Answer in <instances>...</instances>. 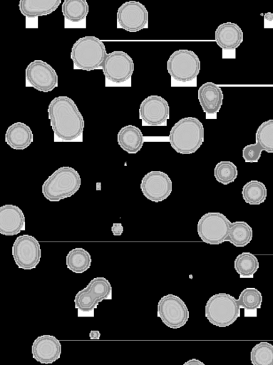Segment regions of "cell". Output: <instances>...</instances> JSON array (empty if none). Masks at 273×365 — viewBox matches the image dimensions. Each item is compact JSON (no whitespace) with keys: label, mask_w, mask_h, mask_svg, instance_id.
I'll use <instances>...</instances> for the list:
<instances>
[{"label":"cell","mask_w":273,"mask_h":365,"mask_svg":"<svg viewBox=\"0 0 273 365\" xmlns=\"http://www.w3.org/2000/svg\"><path fill=\"white\" fill-rule=\"evenodd\" d=\"M205 315L212 325L227 327L240 317V307L233 296L218 293L210 297L206 302Z\"/></svg>","instance_id":"8992f818"},{"label":"cell","mask_w":273,"mask_h":365,"mask_svg":"<svg viewBox=\"0 0 273 365\" xmlns=\"http://www.w3.org/2000/svg\"><path fill=\"white\" fill-rule=\"evenodd\" d=\"M48 118L55 135L63 141L80 137L84 120L75 102L68 96H58L49 103Z\"/></svg>","instance_id":"6da1fadb"},{"label":"cell","mask_w":273,"mask_h":365,"mask_svg":"<svg viewBox=\"0 0 273 365\" xmlns=\"http://www.w3.org/2000/svg\"><path fill=\"white\" fill-rule=\"evenodd\" d=\"M243 37V31L240 26L232 22L221 24L215 32L216 43L225 50L237 48L242 43Z\"/></svg>","instance_id":"d6986e66"},{"label":"cell","mask_w":273,"mask_h":365,"mask_svg":"<svg viewBox=\"0 0 273 365\" xmlns=\"http://www.w3.org/2000/svg\"><path fill=\"white\" fill-rule=\"evenodd\" d=\"M25 216L18 206L11 204L0 207V233L13 236L26 229Z\"/></svg>","instance_id":"e0dca14e"},{"label":"cell","mask_w":273,"mask_h":365,"mask_svg":"<svg viewBox=\"0 0 273 365\" xmlns=\"http://www.w3.org/2000/svg\"><path fill=\"white\" fill-rule=\"evenodd\" d=\"M237 168L232 161L222 160L216 164L214 176L216 180L227 185L235 180L237 177Z\"/></svg>","instance_id":"f546056e"},{"label":"cell","mask_w":273,"mask_h":365,"mask_svg":"<svg viewBox=\"0 0 273 365\" xmlns=\"http://www.w3.org/2000/svg\"><path fill=\"white\" fill-rule=\"evenodd\" d=\"M107 55L103 42L93 36L79 38L73 45L71 58L76 68L93 71L101 65Z\"/></svg>","instance_id":"277c9868"},{"label":"cell","mask_w":273,"mask_h":365,"mask_svg":"<svg viewBox=\"0 0 273 365\" xmlns=\"http://www.w3.org/2000/svg\"><path fill=\"white\" fill-rule=\"evenodd\" d=\"M61 3V0H21L19 7L24 16L36 18L51 14Z\"/></svg>","instance_id":"7402d4cb"},{"label":"cell","mask_w":273,"mask_h":365,"mask_svg":"<svg viewBox=\"0 0 273 365\" xmlns=\"http://www.w3.org/2000/svg\"><path fill=\"white\" fill-rule=\"evenodd\" d=\"M240 309H244L245 317H257V310L261 308L262 293L254 287L244 289L237 299Z\"/></svg>","instance_id":"603a6c76"},{"label":"cell","mask_w":273,"mask_h":365,"mask_svg":"<svg viewBox=\"0 0 273 365\" xmlns=\"http://www.w3.org/2000/svg\"><path fill=\"white\" fill-rule=\"evenodd\" d=\"M182 365H205L202 361L197 359H192L185 361Z\"/></svg>","instance_id":"e575fe53"},{"label":"cell","mask_w":273,"mask_h":365,"mask_svg":"<svg viewBox=\"0 0 273 365\" xmlns=\"http://www.w3.org/2000/svg\"><path fill=\"white\" fill-rule=\"evenodd\" d=\"M200 104L207 114L217 113L223 101L222 88L213 82H206L200 86L197 91Z\"/></svg>","instance_id":"ac0fdd59"},{"label":"cell","mask_w":273,"mask_h":365,"mask_svg":"<svg viewBox=\"0 0 273 365\" xmlns=\"http://www.w3.org/2000/svg\"><path fill=\"white\" fill-rule=\"evenodd\" d=\"M263 151L257 143L244 146L242 149V158L246 163H257Z\"/></svg>","instance_id":"1f68e13d"},{"label":"cell","mask_w":273,"mask_h":365,"mask_svg":"<svg viewBox=\"0 0 273 365\" xmlns=\"http://www.w3.org/2000/svg\"><path fill=\"white\" fill-rule=\"evenodd\" d=\"M250 361L252 365H273V344L262 341L254 346Z\"/></svg>","instance_id":"f1b7e54d"},{"label":"cell","mask_w":273,"mask_h":365,"mask_svg":"<svg viewBox=\"0 0 273 365\" xmlns=\"http://www.w3.org/2000/svg\"><path fill=\"white\" fill-rule=\"evenodd\" d=\"M89 11L86 0H65L62 3L61 11L68 21L78 23L83 20Z\"/></svg>","instance_id":"484cf974"},{"label":"cell","mask_w":273,"mask_h":365,"mask_svg":"<svg viewBox=\"0 0 273 365\" xmlns=\"http://www.w3.org/2000/svg\"><path fill=\"white\" fill-rule=\"evenodd\" d=\"M255 140L263 150L273 153V119L260 124L255 133Z\"/></svg>","instance_id":"4dcf8cb0"},{"label":"cell","mask_w":273,"mask_h":365,"mask_svg":"<svg viewBox=\"0 0 273 365\" xmlns=\"http://www.w3.org/2000/svg\"><path fill=\"white\" fill-rule=\"evenodd\" d=\"M61 341L54 336L44 334L38 336L31 346L32 357L42 364H51L61 354Z\"/></svg>","instance_id":"2e32d148"},{"label":"cell","mask_w":273,"mask_h":365,"mask_svg":"<svg viewBox=\"0 0 273 365\" xmlns=\"http://www.w3.org/2000/svg\"><path fill=\"white\" fill-rule=\"evenodd\" d=\"M26 79L29 84L41 92H49L58 86V75L46 61L36 59L26 67Z\"/></svg>","instance_id":"4fadbf2b"},{"label":"cell","mask_w":273,"mask_h":365,"mask_svg":"<svg viewBox=\"0 0 273 365\" xmlns=\"http://www.w3.org/2000/svg\"><path fill=\"white\" fill-rule=\"evenodd\" d=\"M90 253L82 247H76L68 252L66 257L67 268L77 274L87 271L91 265Z\"/></svg>","instance_id":"cb8c5ba5"},{"label":"cell","mask_w":273,"mask_h":365,"mask_svg":"<svg viewBox=\"0 0 273 365\" xmlns=\"http://www.w3.org/2000/svg\"><path fill=\"white\" fill-rule=\"evenodd\" d=\"M117 22L119 27L127 31H139L148 25V11L139 1H126L118 9Z\"/></svg>","instance_id":"7c38bea8"},{"label":"cell","mask_w":273,"mask_h":365,"mask_svg":"<svg viewBox=\"0 0 273 365\" xmlns=\"http://www.w3.org/2000/svg\"><path fill=\"white\" fill-rule=\"evenodd\" d=\"M101 67L108 80L120 83L127 81L132 76L134 63L125 51H114L107 53Z\"/></svg>","instance_id":"8fae6325"},{"label":"cell","mask_w":273,"mask_h":365,"mask_svg":"<svg viewBox=\"0 0 273 365\" xmlns=\"http://www.w3.org/2000/svg\"><path fill=\"white\" fill-rule=\"evenodd\" d=\"M11 252L18 267L26 270L36 268L41 257L39 242L29 235L17 237L13 243Z\"/></svg>","instance_id":"30bf717a"},{"label":"cell","mask_w":273,"mask_h":365,"mask_svg":"<svg viewBox=\"0 0 273 365\" xmlns=\"http://www.w3.org/2000/svg\"><path fill=\"white\" fill-rule=\"evenodd\" d=\"M234 267L240 278H252L259 268V261L252 253L244 252L235 258Z\"/></svg>","instance_id":"83f0119b"},{"label":"cell","mask_w":273,"mask_h":365,"mask_svg":"<svg viewBox=\"0 0 273 365\" xmlns=\"http://www.w3.org/2000/svg\"><path fill=\"white\" fill-rule=\"evenodd\" d=\"M242 195L244 202L249 205H260L263 203L267 195L265 185L259 180H252L242 187Z\"/></svg>","instance_id":"4316f807"},{"label":"cell","mask_w":273,"mask_h":365,"mask_svg":"<svg viewBox=\"0 0 273 365\" xmlns=\"http://www.w3.org/2000/svg\"><path fill=\"white\" fill-rule=\"evenodd\" d=\"M252 229L244 221H236L232 222L227 241L237 247H244L252 239Z\"/></svg>","instance_id":"d4e9b609"},{"label":"cell","mask_w":273,"mask_h":365,"mask_svg":"<svg viewBox=\"0 0 273 365\" xmlns=\"http://www.w3.org/2000/svg\"><path fill=\"white\" fill-rule=\"evenodd\" d=\"M169 115V104L160 96H149L140 105V118L148 125L158 126L165 123Z\"/></svg>","instance_id":"9a60e30c"},{"label":"cell","mask_w":273,"mask_h":365,"mask_svg":"<svg viewBox=\"0 0 273 365\" xmlns=\"http://www.w3.org/2000/svg\"><path fill=\"white\" fill-rule=\"evenodd\" d=\"M140 190L147 199L154 202H160L170 196L172 183L167 173L153 170L146 173L142 178Z\"/></svg>","instance_id":"5bb4252c"},{"label":"cell","mask_w":273,"mask_h":365,"mask_svg":"<svg viewBox=\"0 0 273 365\" xmlns=\"http://www.w3.org/2000/svg\"><path fill=\"white\" fill-rule=\"evenodd\" d=\"M34 140V135L29 125L16 122L11 125L5 134L6 143L14 150H24Z\"/></svg>","instance_id":"ffe728a7"},{"label":"cell","mask_w":273,"mask_h":365,"mask_svg":"<svg viewBox=\"0 0 273 365\" xmlns=\"http://www.w3.org/2000/svg\"><path fill=\"white\" fill-rule=\"evenodd\" d=\"M265 22L273 23V14L271 12L266 13L264 16Z\"/></svg>","instance_id":"d590c367"},{"label":"cell","mask_w":273,"mask_h":365,"mask_svg":"<svg viewBox=\"0 0 273 365\" xmlns=\"http://www.w3.org/2000/svg\"><path fill=\"white\" fill-rule=\"evenodd\" d=\"M167 69L171 78L185 83L196 78L200 71V60L188 49L175 51L167 61Z\"/></svg>","instance_id":"52a82bcc"},{"label":"cell","mask_w":273,"mask_h":365,"mask_svg":"<svg viewBox=\"0 0 273 365\" xmlns=\"http://www.w3.org/2000/svg\"><path fill=\"white\" fill-rule=\"evenodd\" d=\"M81 179L74 168L61 167L43 183L42 193L51 202H58L73 195L80 188Z\"/></svg>","instance_id":"3957f363"},{"label":"cell","mask_w":273,"mask_h":365,"mask_svg":"<svg viewBox=\"0 0 273 365\" xmlns=\"http://www.w3.org/2000/svg\"><path fill=\"white\" fill-rule=\"evenodd\" d=\"M101 337V333L98 330H91L89 333V338L91 340H98Z\"/></svg>","instance_id":"836d02e7"},{"label":"cell","mask_w":273,"mask_h":365,"mask_svg":"<svg viewBox=\"0 0 273 365\" xmlns=\"http://www.w3.org/2000/svg\"><path fill=\"white\" fill-rule=\"evenodd\" d=\"M203 141V125L195 117L180 119L170 130V144L177 153L180 154H192L196 152Z\"/></svg>","instance_id":"7a4b0ae2"},{"label":"cell","mask_w":273,"mask_h":365,"mask_svg":"<svg viewBox=\"0 0 273 365\" xmlns=\"http://www.w3.org/2000/svg\"><path fill=\"white\" fill-rule=\"evenodd\" d=\"M157 313L165 325L174 329L185 326L190 315L184 301L172 294L161 297L158 304Z\"/></svg>","instance_id":"9c48e42d"},{"label":"cell","mask_w":273,"mask_h":365,"mask_svg":"<svg viewBox=\"0 0 273 365\" xmlns=\"http://www.w3.org/2000/svg\"><path fill=\"white\" fill-rule=\"evenodd\" d=\"M117 140L120 148L129 154L140 151L144 143L142 131L133 125L123 127L118 133Z\"/></svg>","instance_id":"44dd1931"},{"label":"cell","mask_w":273,"mask_h":365,"mask_svg":"<svg viewBox=\"0 0 273 365\" xmlns=\"http://www.w3.org/2000/svg\"><path fill=\"white\" fill-rule=\"evenodd\" d=\"M111 232L114 236H120L123 232V227L121 223H113L111 227Z\"/></svg>","instance_id":"d6a6232c"},{"label":"cell","mask_w":273,"mask_h":365,"mask_svg":"<svg viewBox=\"0 0 273 365\" xmlns=\"http://www.w3.org/2000/svg\"><path fill=\"white\" fill-rule=\"evenodd\" d=\"M232 222L222 213L210 212L203 215L197 222V234L202 242L220 245L227 241Z\"/></svg>","instance_id":"ba28073f"},{"label":"cell","mask_w":273,"mask_h":365,"mask_svg":"<svg viewBox=\"0 0 273 365\" xmlns=\"http://www.w3.org/2000/svg\"><path fill=\"white\" fill-rule=\"evenodd\" d=\"M112 299V287L103 277H95L75 296V308L78 317H93L99 302Z\"/></svg>","instance_id":"5b68a950"}]
</instances>
